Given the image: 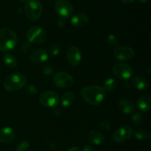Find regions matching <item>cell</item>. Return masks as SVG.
<instances>
[{
  "label": "cell",
  "mask_w": 151,
  "mask_h": 151,
  "mask_svg": "<svg viewBox=\"0 0 151 151\" xmlns=\"http://www.w3.org/2000/svg\"><path fill=\"white\" fill-rule=\"evenodd\" d=\"M113 72L119 79L127 80L132 77L134 74L133 68L126 63H116L113 66Z\"/></svg>",
  "instance_id": "ba28073f"
},
{
  "label": "cell",
  "mask_w": 151,
  "mask_h": 151,
  "mask_svg": "<svg viewBox=\"0 0 151 151\" xmlns=\"http://www.w3.org/2000/svg\"><path fill=\"white\" fill-rule=\"evenodd\" d=\"M26 83V77L23 74L17 72L6 78L4 82V87L7 91H15L23 88Z\"/></svg>",
  "instance_id": "3957f363"
},
{
  "label": "cell",
  "mask_w": 151,
  "mask_h": 151,
  "mask_svg": "<svg viewBox=\"0 0 151 151\" xmlns=\"http://www.w3.org/2000/svg\"><path fill=\"white\" fill-rule=\"evenodd\" d=\"M66 151H81V150H80V149L78 148V147H72V148L69 149V150H66Z\"/></svg>",
  "instance_id": "e575fe53"
},
{
  "label": "cell",
  "mask_w": 151,
  "mask_h": 151,
  "mask_svg": "<svg viewBox=\"0 0 151 151\" xmlns=\"http://www.w3.org/2000/svg\"><path fill=\"white\" fill-rule=\"evenodd\" d=\"M31 50V45L29 43H24L23 44L21 47V51L24 53L28 52L30 51Z\"/></svg>",
  "instance_id": "f546056e"
},
{
  "label": "cell",
  "mask_w": 151,
  "mask_h": 151,
  "mask_svg": "<svg viewBox=\"0 0 151 151\" xmlns=\"http://www.w3.org/2000/svg\"><path fill=\"white\" fill-rule=\"evenodd\" d=\"M137 106L139 110L142 112L148 111L151 108V97L148 95H145L138 98Z\"/></svg>",
  "instance_id": "2e32d148"
},
{
  "label": "cell",
  "mask_w": 151,
  "mask_h": 151,
  "mask_svg": "<svg viewBox=\"0 0 151 151\" xmlns=\"http://www.w3.org/2000/svg\"><path fill=\"white\" fill-rule=\"evenodd\" d=\"M55 85L60 88H69L73 84L74 80L70 75L66 72H58L53 78Z\"/></svg>",
  "instance_id": "30bf717a"
},
{
  "label": "cell",
  "mask_w": 151,
  "mask_h": 151,
  "mask_svg": "<svg viewBox=\"0 0 151 151\" xmlns=\"http://www.w3.org/2000/svg\"><path fill=\"white\" fill-rule=\"evenodd\" d=\"M132 86L137 90L147 89L149 87V82L146 78L141 76L134 77L132 80Z\"/></svg>",
  "instance_id": "ac0fdd59"
},
{
  "label": "cell",
  "mask_w": 151,
  "mask_h": 151,
  "mask_svg": "<svg viewBox=\"0 0 151 151\" xmlns=\"http://www.w3.org/2000/svg\"><path fill=\"white\" fill-rule=\"evenodd\" d=\"M114 57L121 61H125L132 59L135 55V52L129 47H117L114 52Z\"/></svg>",
  "instance_id": "8fae6325"
},
{
  "label": "cell",
  "mask_w": 151,
  "mask_h": 151,
  "mask_svg": "<svg viewBox=\"0 0 151 151\" xmlns=\"http://www.w3.org/2000/svg\"><path fill=\"white\" fill-rule=\"evenodd\" d=\"M119 107L120 110L125 114H131L134 112L135 107L132 102L126 98H123L119 101Z\"/></svg>",
  "instance_id": "e0dca14e"
},
{
  "label": "cell",
  "mask_w": 151,
  "mask_h": 151,
  "mask_svg": "<svg viewBox=\"0 0 151 151\" xmlns=\"http://www.w3.org/2000/svg\"><path fill=\"white\" fill-rule=\"evenodd\" d=\"M75 94L72 91H67L61 97V104L63 105L64 107H69V106H72V103L75 101Z\"/></svg>",
  "instance_id": "ffe728a7"
},
{
  "label": "cell",
  "mask_w": 151,
  "mask_h": 151,
  "mask_svg": "<svg viewBox=\"0 0 151 151\" xmlns=\"http://www.w3.org/2000/svg\"><path fill=\"white\" fill-rule=\"evenodd\" d=\"M88 17L83 13H77L71 19V24L75 27H83L88 23Z\"/></svg>",
  "instance_id": "5bb4252c"
},
{
  "label": "cell",
  "mask_w": 151,
  "mask_h": 151,
  "mask_svg": "<svg viewBox=\"0 0 151 151\" xmlns=\"http://www.w3.org/2000/svg\"><path fill=\"white\" fill-rule=\"evenodd\" d=\"M29 147V143L27 141H23L19 143L16 147L17 151H26Z\"/></svg>",
  "instance_id": "83f0119b"
},
{
  "label": "cell",
  "mask_w": 151,
  "mask_h": 151,
  "mask_svg": "<svg viewBox=\"0 0 151 151\" xmlns=\"http://www.w3.org/2000/svg\"><path fill=\"white\" fill-rule=\"evenodd\" d=\"M27 38L31 43L41 44L47 40V32L43 28L38 26L32 27L27 32Z\"/></svg>",
  "instance_id": "5b68a950"
},
{
  "label": "cell",
  "mask_w": 151,
  "mask_h": 151,
  "mask_svg": "<svg viewBox=\"0 0 151 151\" xmlns=\"http://www.w3.org/2000/svg\"><path fill=\"white\" fill-rule=\"evenodd\" d=\"M3 60H4L6 66H8L9 68L14 69V68H16L17 66V59L16 58V57L14 55H13L12 54H10V53H7V54L4 55V57H3Z\"/></svg>",
  "instance_id": "44dd1931"
},
{
  "label": "cell",
  "mask_w": 151,
  "mask_h": 151,
  "mask_svg": "<svg viewBox=\"0 0 151 151\" xmlns=\"http://www.w3.org/2000/svg\"><path fill=\"white\" fill-rule=\"evenodd\" d=\"M60 46L58 44H55L50 47V55L52 57H55L60 53Z\"/></svg>",
  "instance_id": "cb8c5ba5"
},
{
  "label": "cell",
  "mask_w": 151,
  "mask_h": 151,
  "mask_svg": "<svg viewBox=\"0 0 151 151\" xmlns=\"http://www.w3.org/2000/svg\"><path fill=\"white\" fill-rule=\"evenodd\" d=\"M88 139L90 142L95 145H100L105 141V137L103 134L97 131H91L88 134Z\"/></svg>",
  "instance_id": "d6986e66"
},
{
  "label": "cell",
  "mask_w": 151,
  "mask_h": 151,
  "mask_svg": "<svg viewBox=\"0 0 151 151\" xmlns=\"http://www.w3.org/2000/svg\"><path fill=\"white\" fill-rule=\"evenodd\" d=\"M143 116L142 115V114L140 113H136L133 115V116L131 117V121L133 122V123L135 124V125H139V124L141 123L142 122Z\"/></svg>",
  "instance_id": "4316f807"
},
{
  "label": "cell",
  "mask_w": 151,
  "mask_h": 151,
  "mask_svg": "<svg viewBox=\"0 0 151 151\" xmlns=\"http://www.w3.org/2000/svg\"><path fill=\"white\" fill-rule=\"evenodd\" d=\"M49 55L46 50L43 49H38L32 52L29 55V60L35 64H41L48 60Z\"/></svg>",
  "instance_id": "4fadbf2b"
},
{
  "label": "cell",
  "mask_w": 151,
  "mask_h": 151,
  "mask_svg": "<svg viewBox=\"0 0 151 151\" xmlns=\"http://www.w3.org/2000/svg\"><path fill=\"white\" fill-rule=\"evenodd\" d=\"M122 2L125 3V4H131V3L134 2L135 0H120Z\"/></svg>",
  "instance_id": "836d02e7"
},
{
  "label": "cell",
  "mask_w": 151,
  "mask_h": 151,
  "mask_svg": "<svg viewBox=\"0 0 151 151\" xmlns=\"http://www.w3.org/2000/svg\"><path fill=\"white\" fill-rule=\"evenodd\" d=\"M17 44V36L9 28L0 29V50L8 52L13 50Z\"/></svg>",
  "instance_id": "7a4b0ae2"
},
{
  "label": "cell",
  "mask_w": 151,
  "mask_h": 151,
  "mask_svg": "<svg viewBox=\"0 0 151 151\" xmlns=\"http://www.w3.org/2000/svg\"><path fill=\"white\" fill-rule=\"evenodd\" d=\"M82 151H94V149L90 145H85L83 147Z\"/></svg>",
  "instance_id": "d6a6232c"
},
{
  "label": "cell",
  "mask_w": 151,
  "mask_h": 151,
  "mask_svg": "<svg viewBox=\"0 0 151 151\" xmlns=\"http://www.w3.org/2000/svg\"><path fill=\"white\" fill-rule=\"evenodd\" d=\"M19 1H22V2H26V1H27V0H19Z\"/></svg>",
  "instance_id": "8d00e7d4"
},
{
  "label": "cell",
  "mask_w": 151,
  "mask_h": 151,
  "mask_svg": "<svg viewBox=\"0 0 151 151\" xmlns=\"http://www.w3.org/2000/svg\"><path fill=\"white\" fill-rule=\"evenodd\" d=\"M134 137L139 140H144L147 138L148 134H147V131H145V130L139 129L134 133Z\"/></svg>",
  "instance_id": "603a6c76"
},
{
  "label": "cell",
  "mask_w": 151,
  "mask_h": 151,
  "mask_svg": "<svg viewBox=\"0 0 151 151\" xmlns=\"http://www.w3.org/2000/svg\"><path fill=\"white\" fill-rule=\"evenodd\" d=\"M57 24L60 27H64L65 24H66V22H65L64 19H62V18H60V19H58V21Z\"/></svg>",
  "instance_id": "1f68e13d"
},
{
  "label": "cell",
  "mask_w": 151,
  "mask_h": 151,
  "mask_svg": "<svg viewBox=\"0 0 151 151\" xmlns=\"http://www.w3.org/2000/svg\"><path fill=\"white\" fill-rule=\"evenodd\" d=\"M55 10L56 13L62 19H68L73 13V6L66 0H59L55 3Z\"/></svg>",
  "instance_id": "52a82bcc"
},
{
  "label": "cell",
  "mask_w": 151,
  "mask_h": 151,
  "mask_svg": "<svg viewBox=\"0 0 151 151\" xmlns=\"http://www.w3.org/2000/svg\"><path fill=\"white\" fill-rule=\"evenodd\" d=\"M139 1L140 3H143V4H145V3H148L149 1H150V0H138Z\"/></svg>",
  "instance_id": "d590c367"
},
{
  "label": "cell",
  "mask_w": 151,
  "mask_h": 151,
  "mask_svg": "<svg viewBox=\"0 0 151 151\" xmlns=\"http://www.w3.org/2000/svg\"><path fill=\"white\" fill-rule=\"evenodd\" d=\"M15 137V132L10 127H5L0 130V142L7 143L11 142Z\"/></svg>",
  "instance_id": "9a60e30c"
},
{
  "label": "cell",
  "mask_w": 151,
  "mask_h": 151,
  "mask_svg": "<svg viewBox=\"0 0 151 151\" xmlns=\"http://www.w3.org/2000/svg\"><path fill=\"white\" fill-rule=\"evenodd\" d=\"M81 97L85 102L91 106H97L105 98V91L98 86H91L84 88L81 91Z\"/></svg>",
  "instance_id": "6da1fadb"
},
{
  "label": "cell",
  "mask_w": 151,
  "mask_h": 151,
  "mask_svg": "<svg viewBox=\"0 0 151 151\" xmlns=\"http://www.w3.org/2000/svg\"><path fill=\"white\" fill-rule=\"evenodd\" d=\"M107 42L112 47H117L119 44V39L114 34H109L107 36Z\"/></svg>",
  "instance_id": "d4e9b609"
},
{
  "label": "cell",
  "mask_w": 151,
  "mask_h": 151,
  "mask_svg": "<svg viewBox=\"0 0 151 151\" xmlns=\"http://www.w3.org/2000/svg\"><path fill=\"white\" fill-rule=\"evenodd\" d=\"M25 14L29 20L34 22L42 15L43 6L38 0H27L24 7Z\"/></svg>",
  "instance_id": "277c9868"
},
{
  "label": "cell",
  "mask_w": 151,
  "mask_h": 151,
  "mask_svg": "<svg viewBox=\"0 0 151 151\" xmlns=\"http://www.w3.org/2000/svg\"><path fill=\"white\" fill-rule=\"evenodd\" d=\"M25 90H26L28 94H30V95H35L37 93L36 87L33 85H31V84L27 86L26 88H25Z\"/></svg>",
  "instance_id": "f1b7e54d"
},
{
  "label": "cell",
  "mask_w": 151,
  "mask_h": 151,
  "mask_svg": "<svg viewBox=\"0 0 151 151\" xmlns=\"http://www.w3.org/2000/svg\"><path fill=\"white\" fill-rule=\"evenodd\" d=\"M133 134V130L128 125H123L118 128L113 135L114 141L117 143H122L131 138Z\"/></svg>",
  "instance_id": "9c48e42d"
},
{
  "label": "cell",
  "mask_w": 151,
  "mask_h": 151,
  "mask_svg": "<svg viewBox=\"0 0 151 151\" xmlns=\"http://www.w3.org/2000/svg\"><path fill=\"white\" fill-rule=\"evenodd\" d=\"M100 126L102 129L106 130V131L109 130V128H110V125H109V124L106 121H102L100 124Z\"/></svg>",
  "instance_id": "4dcf8cb0"
},
{
  "label": "cell",
  "mask_w": 151,
  "mask_h": 151,
  "mask_svg": "<svg viewBox=\"0 0 151 151\" xmlns=\"http://www.w3.org/2000/svg\"><path fill=\"white\" fill-rule=\"evenodd\" d=\"M39 102L42 106L45 107L55 108L58 105L59 97L55 91H44L40 95Z\"/></svg>",
  "instance_id": "8992f818"
},
{
  "label": "cell",
  "mask_w": 151,
  "mask_h": 151,
  "mask_svg": "<svg viewBox=\"0 0 151 151\" xmlns=\"http://www.w3.org/2000/svg\"><path fill=\"white\" fill-rule=\"evenodd\" d=\"M67 60L72 66H78L82 59L81 51L78 47L72 46L69 48L67 51Z\"/></svg>",
  "instance_id": "7c38bea8"
},
{
  "label": "cell",
  "mask_w": 151,
  "mask_h": 151,
  "mask_svg": "<svg viewBox=\"0 0 151 151\" xmlns=\"http://www.w3.org/2000/svg\"><path fill=\"white\" fill-rule=\"evenodd\" d=\"M116 86V82L114 79L113 78H109L107 79L103 83V88L104 89V91H113Z\"/></svg>",
  "instance_id": "7402d4cb"
},
{
  "label": "cell",
  "mask_w": 151,
  "mask_h": 151,
  "mask_svg": "<svg viewBox=\"0 0 151 151\" xmlns=\"http://www.w3.org/2000/svg\"><path fill=\"white\" fill-rule=\"evenodd\" d=\"M42 72L47 76H52L54 75V69L49 64H45L42 66Z\"/></svg>",
  "instance_id": "484cf974"
}]
</instances>
